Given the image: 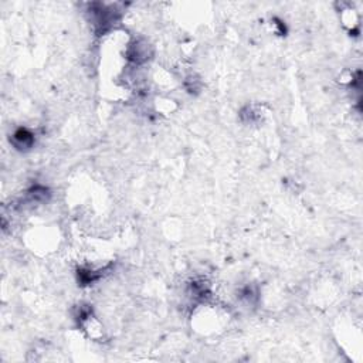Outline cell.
Listing matches in <instances>:
<instances>
[{
    "label": "cell",
    "instance_id": "obj_1",
    "mask_svg": "<svg viewBox=\"0 0 363 363\" xmlns=\"http://www.w3.org/2000/svg\"><path fill=\"white\" fill-rule=\"evenodd\" d=\"M13 141L19 148H30L33 145V135L27 129H19L13 135Z\"/></svg>",
    "mask_w": 363,
    "mask_h": 363
}]
</instances>
